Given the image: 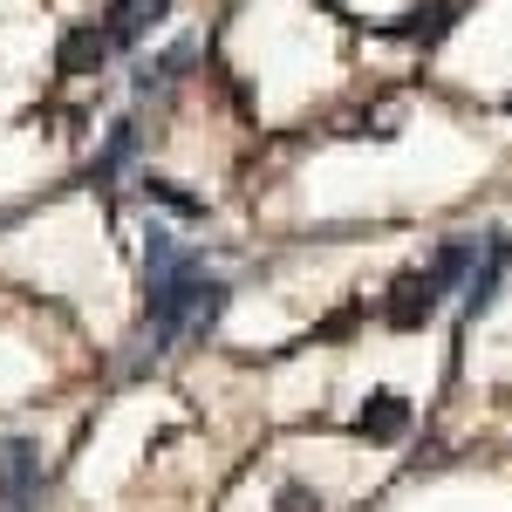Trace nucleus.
<instances>
[{
    "instance_id": "nucleus-3",
    "label": "nucleus",
    "mask_w": 512,
    "mask_h": 512,
    "mask_svg": "<svg viewBox=\"0 0 512 512\" xmlns=\"http://www.w3.org/2000/svg\"><path fill=\"white\" fill-rule=\"evenodd\" d=\"M355 431L369 437V444H396V437L410 431V403L396 390H376L369 403H362V417H355Z\"/></svg>"
},
{
    "instance_id": "nucleus-1",
    "label": "nucleus",
    "mask_w": 512,
    "mask_h": 512,
    "mask_svg": "<svg viewBox=\"0 0 512 512\" xmlns=\"http://www.w3.org/2000/svg\"><path fill=\"white\" fill-rule=\"evenodd\" d=\"M41 485V451L28 437H0V499L7 506H28Z\"/></svg>"
},
{
    "instance_id": "nucleus-10",
    "label": "nucleus",
    "mask_w": 512,
    "mask_h": 512,
    "mask_svg": "<svg viewBox=\"0 0 512 512\" xmlns=\"http://www.w3.org/2000/svg\"><path fill=\"white\" fill-rule=\"evenodd\" d=\"M280 512H321V499L308 492V485H280V499H274Z\"/></svg>"
},
{
    "instance_id": "nucleus-6",
    "label": "nucleus",
    "mask_w": 512,
    "mask_h": 512,
    "mask_svg": "<svg viewBox=\"0 0 512 512\" xmlns=\"http://www.w3.org/2000/svg\"><path fill=\"white\" fill-rule=\"evenodd\" d=\"M130 158H137V123H117V130H110V144H103V158H96V185H103V178H117Z\"/></svg>"
},
{
    "instance_id": "nucleus-8",
    "label": "nucleus",
    "mask_w": 512,
    "mask_h": 512,
    "mask_svg": "<svg viewBox=\"0 0 512 512\" xmlns=\"http://www.w3.org/2000/svg\"><path fill=\"white\" fill-rule=\"evenodd\" d=\"M198 48L192 41H178V48H171V55H164V62H144V69H137V89H164V82L178 76V69H185V62H192Z\"/></svg>"
},
{
    "instance_id": "nucleus-2",
    "label": "nucleus",
    "mask_w": 512,
    "mask_h": 512,
    "mask_svg": "<svg viewBox=\"0 0 512 512\" xmlns=\"http://www.w3.org/2000/svg\"><path fill=\"white\" fill-rule=\"evenodd\" d=\"M164 14H171V0H110L103 35H110V48H137V41L164 21Z\"/></svg>"
},
{
    "instance_id": "nucleus-5",
    "label": "nucleus",
    "mask_w": 512,
    "mask_h": 512,
    "mask_svg": "<svg viewBox=\"0 0 512 512\" xmlns=\"http://www.w3.org/2000/svg\"><path fill=\"white\" fill-rule=\"evenodd\" d=\"M103 55H110V35H103V28H69V35H62V76L103 69Z\"/></svg>"
},
{
    "instance_id": "nucleus-7",
    "label": "nucleus",
    "mask_w": 512,
    "mask_h": 512,
    "mask_svg": "<svg viewBox=\"0 0 512 512\" xmlns=\"http://www.w3.org/2000/svg\"><path fill=\"white\" fill-rule=\"evenodd\" d=\"M144 198H158L164 212H178V219H205V198L178 192V185H171V178H144Z\"/></svg>"
},
{
    "instance_id": "nucleus-9",
    "label": "nucleus",
    "mask_w": 512,
    "mask_h": 512,
    "mask_svg": "<svg viewBox=\"0 0 512 512\" xmlns=\"http://www.w3.org/2000/svg\"><path fill=\"white\" fill-rule=\"evenodd\" d=\"M444 21H451V7H444V0H437V7H410V14L396 21V35H410V41L424 35V41H431V35H444Z\"/></svg>"
},
{
    "instance_id": "nucleus-4",
    "label": "nucleus",
    "mask_w": 512,
    "mask_h": 512,
    "mask_svg": "<svg viewBox=\"0 0 512 512\" xmlns=\"http://www.w3.org/2000/svg\"><path fill=\"white\" fill-rule=\"evenodd\" d=\"M506 267H512V246L506 239H485V267H472V280H465V315H485V308L499 301Z\"/></svg>"
}]
</instances>
